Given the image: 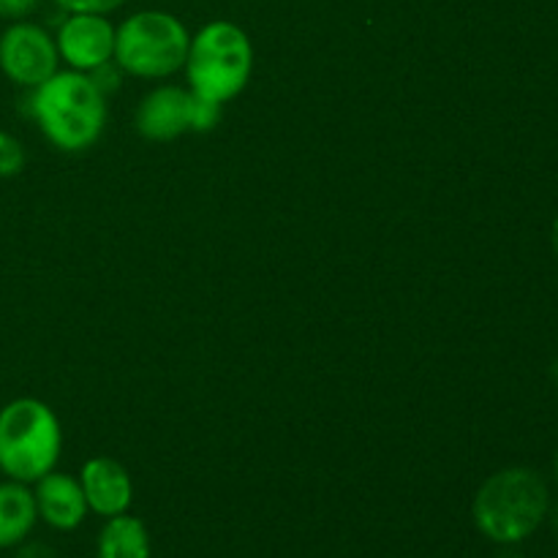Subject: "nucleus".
<instances>
[{
	"instance_id": "6",
	"label": "nucleus",
	"mask_w": 558,
	"mask_h": 558,
	"mask_svg": "<svg viewBox=\"0 0 558 558\" xmlns=\"http://www.w3.org/2000/svg\"><path fill=\"white\" fill-rule=\"evenodd\" d=\"M60 65V52L54 36L47 27L36 25V22H11L3 33H0V71L5 80L14 82L16 87L33 90Z\"/></svg>"
},
{
	"instance_id": "10",
	"label": "nucleus",
	"mask_w": 558,
	"mask_h": 558,
	"mask_svg": "<svg viewBox=\"0 0 558 558\" xmlns=\"http://www.w3.org/2000/svg\"><path fill=\"white\" fill-rule=\"evenodd\" d=\"M38 518L54 532H74L87 518V501L82 494L80 480L63 472L44 474L38 483H33Z\"/></svg>"
},
{
	"instance_id": "16",
	"label": "nucleus",
	"mask_w": 558,
	"mask_h": 558,
	"mask_svg": "<svg viewBox=\"0 0 558 558\" xmlns=\"http://www.w3.org/2000/svg\"><path fill=\"white\" fill-rule=\"evenodd\" d=\"M41 5V0H0V20L22 22Z\"/></svg>"
},
{
	"instance_id": "7",
	"label": "nucleus",
	"mask_w": 558,
	"mask_h": 558,
	"mask_svg": "<svg viewBox=\"0 0 558 558\" xmlns=\"http://www.w3.org/2000/svg\"><path fill=\"white\" fill-rule=\"evenodd\" d=\"M196 109L199 96L180 85L153 87L134 112L136 134L147 142H169L196 131Z\"/></svg>"
},
{
	"instance_id": "13",
	"label": "nucleus",
	"mask_w": 558,
	"mask_h": 558,
	"mask_svg": "<svg viewBox=\"0 0 558 558\" xmlns=\"http://www.w3.org/2000/svg\"><path fill=\"white\" fill-rule=\"evenodd\" d=\"M25 145H22L14 134H9V131H0V178H16V174L25 169Z\"/></svg>"
},
{
	"instance_id": "11",
	"label": "nucleus",
	"mask_w": 558,
	"mask_h": 558,
	"mask_svg": "<svg viewBox=\"0 0 558 558\" xmlns=\"http://www.w3.org/2000/svg\"><path fill=\"white\" fill-rule=\"evenodd\" d=\"M38 523L36 496L25 483H0V550L16 548Z\"/></svg>"
},
{
	"instance_id": "9",
	"label": "nucleus",
	"mask_w": 558,
	"mask_h": 558,
	"mask_svg": "<svg viewBox=\"0 0 558 558\" xmlns=\"http://www.w3.org/2000/svg\"><path fill=\"white\" fill-rule=\"evenodd\" d=\"M82 494H85L87 510L101 518H118L129 512L134 501V483L125 472L123 463L114 458H90L80 472Z\"/></svg>"
},
{
	"instance_id": "4",
	"label": "nucleus",
	"mask_w": 558,
	"mask_h": 558,
	"mask_svg": "<svg viewBox=\"0 0 558 558\" xmlns=\"http://www.w3.org/2000/svg\"><path fill=\"white\" fill-rule=\"evenodd\" d=\"M63 452V428L52 407L38 398H16L0 409V472L33 485L54 472Z\"/></svg>"
},
{
	"instance_id": "14",
	"label": "nucleus",
	"mask_w": 558,
	"mask_h": 558,
	"mask_svg": "<svg viewBox=\"0 0 558 558\" xmlns=\"http://www.w3.org/2000/svg\"><path fill=\"white\" fill-rule=\"evenodd\" d=\"M125 3L129 0H54V5L65 14H112Z\"/></svg>"
},
{
	"instance_id": "3",
	"label": "nucleus",
	"mask_w": 558,
	"mask_h": 558,
	"mask_svg": "<svg viewBox=\"0 0 558 558\" xmlns=\"http://www.w3.org/2000/svg\"><path fill=\"white\" fill-rule=\"evenodd\" d=\"M189 90L223 107L245 90L254 74V44L248 33L229 20L207 22L191 36L185 54Z\"/></svg>"
},
{
	"instance_id": "15",
	"label": "nucleus",
	"mask_w": 558,
	"mask_h": 558,
	"mask_svg": "<svg viewBox=\"0 0 558 558\" xmlns=\"http://www.w3.org/2000/svg\"><path fill=\"white\" fill-rule=\"evenodd\" d=\"M120 74H123V69H120V65L114 63V60H109V63H104V65H98V69H93L87 76H90L93 85H96L98 90L104 93V96H109V93H114L120 87Z\"/></svg>"
},
{
	"instance_id": "19",
	"label": "nucleus",
	"mask_w": 558,
	"mask_h": 558,
	"mask_svg": "<svg viewBox=\"0 0 558 558\" xmlns=\"http://www.w3.org/2000/svg\"><path fill=\"white\" fill-rule=\"evenodd\" d=\"M550 243H554V251H556V256H558V218H556V223H554V232H550Z\"/></svg>"
},
{
	"instance_id": "8",
	"label": "nucleus",
	"mask_w": 558,
	"mask_h": 558,
	"mask_svg": "<svg viewBox=\"0 0 558 558\" xmlns=\"http://www.w3.org/2000/svg\"><path fill=\"white\" fill-rule=\"evenodd\" d=\"M54 44L69 69L90 74L114 60V25L107 14H69L54 33Z\"/></svg>"
},
{
	"instance_id": "12",
	"label": "nucleus",
	"mask_w": 558,
	"mask_h": 558,
	"mask_svg": "<svg viewBox=\"0 0 558 558\" xmlns=\"http://www.w3.org/2000/svg\"><path fill=\"white\" fill-rule=\"evenodd\" d=\"M150 534L140 518L123 515L107 518L96 543V558H150Z\"/></svg>"
},
{
	"instance_id": "2",
	"label": "nucleus",
	"mask_w": 558,
	"mask_h": 558,
	"mask_svg": "<svg viewBox=\"0 0 558 558\" xmlns=\"http://www.w3.org/2000/svg\"><path fill=\"white\" fill-rule=\"evenodd\" d=\"M550 512V494L534 469L510 466L490 474L474 494L472 518L477 532L501 548L526 543Z\"/></svg>"
},
{
	"instance_id": "17",
	"label": "nucleus",
	"mask_w": 558,
	"mask_h": 558,
	"mask_svg": "<svg viewBox=\"0 0 558 558\" xmlns=\"http://www.w3.org/2000/svg\"><path fill=\"white\" fill-rule=\"evenodd\" d=\"M14 558H58V554H54L52 545L47 543H38V539H33V543H22L16 545V556Z\"/></svg>"
},
{
	"instance_id": "5",
	"label": "nucleus",
	"mask_w": 558,
	"mask_h": 558,
	"mask_svg": "<svg viewBox=\"0 0 558 558\" xmlns=\"http://www.w3.org/2000/svg\"><path fill=\"white\" fill-rule=\"evenodd\" d=\"M191 33L161 9L136 11L114 27V63L140 80H167L185 65Z\"/></svg>"
},
{
	"instance_id": "22",
	"label": "nucleus",
	"mask_w": 558,
	"mask_h": 558,
	"mask_svg": "<svg viewBox=\"0 0 558 558\" xmlns=\"http://www.w3.org/2000/svg\"><path fill=\"white\" fill-rule=\"evenodd\" d=\"M556 480H558V452H556Z\"/></svg>"
},
{
	"instance_id": "21",
	"label": "nucleus",
	"mask_w": 558,
	"mask_h": 558,
	"mask_svg": "<svg viewBox=\"0 0 558 558\" xmlns=\"http://www.w3.org/2000/svg\"><path fill=\"white\" fill-rule=\"evenodd\" d=\"M550 376H554V381L558 385V357L554 360V365H550Z\"/></svg>"
},
{
	"instance_id": "20",
	"label": "nucleus",
	"mask_w": 558,
	"mask_h": 558,
	"mask_svg": "<svg viewBox=\"0 0 558 558\" xmlns=\"http://www.w3.org/2000/svg\"><path fill=\"white\" fill-rule=\"evenodd\" d=\"M499 558H526V556H523V554H518V550H510V548H507L505 554H499Z\"/></svg>"
},
{
	"instance_id": "18",
	"label": "nucleus",
	"mask_w": 558,
	"mask_h": 558,
	"mask_svg": "<svg viewBox=\"0 0 558 558\" xmlns=\"http://www.w3.org/2000/svg\"><path fill=\"white\" fill-rule=\"evenodd\" d=\"M548 515H550V523H554V534H556V539H558V505L548 512Z\"/></svg>"
},
{
	"instance_id": "1",
	"label": "nucleus",
	"mask_w": 558,
	"mask_h": 558,
	"mask_svg": "<svg viewBox=\"0 0 558 558\" xmlns=\"http://www.w3.org/2000/svg\"><path fill=\"white\" fill-rule=\"evenodd\" d=\"M31 114L60 153H85L107 129V96L82 71H54L31 90Z\"/></svg>"
}]
</instances>
